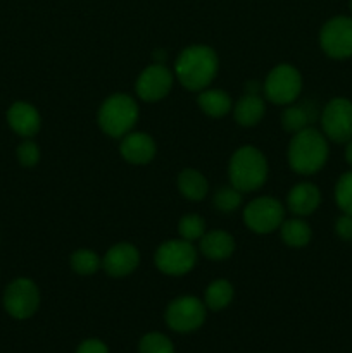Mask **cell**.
<instances>
[{"mask_svg": "<svg viewBox=\"0 0 352 353\" xmlns=\"http://www.w3.org/2000/svg\"><path fill=\"white\" fill-rule=\"evenodd\" d=\"M217 54L207 45L186 47L176 59V78L190 92H202L217 74Z\"/></svg>", "mask_w": 352, "mask_h": 353, "instance_id": "1", "label": "cell"}, {"mask_svg": "<svg viewBox=\"0 0 352 353\" xmlns=\"http://www.w3.org/2000/svg\"><path fill=\"white\" fill-rule=\"evenodd\" d=\"M328 138L314 128L293 133L289 145V164L299 174H314L328 161Z\"/></svg>", "mask_w": 352, "mask_h": 353, "instance_id": "2", "label": "cell"}, {"mask_svg": "<svg viewBox=\"0 0 352 353\" xmlns=\"http://www.w3.org/2000/svg\"><path fill=\"white\" fill-rule=\"evenodd\" d=\"M228 176L231 186L240 190L242 193L255 192L268 179V162L259 148L245 145L231 155Z\"/></svg>", "mask_w": 352, "mask_h": 353, "instance_id": "3", "label": "cell"}, {"mask_svg": "<svg viewBox=\"0 0 352 353\" xmlns=\"http://www.w3.org/2000/svg\"><path fill=\"white\" fill-rule=\"evenodd\" d=\"M99 126L113 138L126 137L133 131L138 121V105L133 97L126 93H114L99 109Z\"/></svg>", "mask_w": 352, "mask_h": 353, "instance_id": "4", "label": "cell"}, {"mask_svg": "<svg viewBox=\"0 0 352 353\" xmlns=\"http://www.w3.org/2000/svg\"><path fill=\"white\" fill-rule=\"evenodd\" d=\"M302 92V76L293 65L280 64L269 71L264 81V95L269 102L289 105Z\"/></svg>", "mask_w": 352, "mask_h": 353, "instance_id": "5", "label": "cell"}, {"mask_svg": "<svg viewBox=\"0 0 352 353\" xmlns=\"http://www.w3.org/2000/svg\"><path fill=\"white\" fill-rule=\"evenodd\" d=\"M155 265L168 276H183L197 264V250L192 241L169 240L164 241L155 252Z\"/></svg>", "mask_w": 352, "mask_h": 353, "instance_id": "6", "label": "cell"}, {"mask_svg": "<svg viewBox=\"0 0 352 353\" xmlns=\"http://www.w3.org/2000/svg\"><path fill=\"white\" fill-rule=\"evenodd\" d=\"M40 307V290L35 281L17 278L3 292V309L17 321L30 319Z\"/></svg>", "mask_w": 352, "mask_h": 353, "instance_id": "7", "label": "cell"}, {"mask_svg": "<svg viewBox=\"0 0 352 353\" xmlns=\"http://www.w3.org/2000/svg\"><path fill=\"white\" fill-rule=\"evenodd\" d=\"M285 209L282 202L271 196H259L252 200L244 210V223L257 234H268L278 230L285 219Z\"/></svg>", "mask_w": 352, "mask_h": 353, "instance_id": "8", "label": "cell"}, {"mask_svg": "<svg viewBox=\"0 0 352 353\" xmlns=\"http://www.w3.org/2000/svg\"><path fill=\"white\" fill-rule=\"evenodd\" d=\"M206 321V303L197 296H178L166 309V323L176 333H192Z\"/></svg>", "mask_w": 352, "mask_h": 353, "instance_id": "9", "label": "cell"}, {"mask_svg": "<svg viewBox=\"0 0 352 353\" xmlns=\"http://www.w3.org/2000/svg\"><path fill=\"white\" fill-rule=\"evenodd\" d=\"M324 54L337 61L352 57V17L337 16L324 23L320 33Z\"/></svg>", "mask_w": 352, "mask_h": 353, "instance_id": "10", "label": "cell"}, {"mask_svg": "<svg viewBox=\"0 0 352 353\" xmlns=\"http://www.w3.org/2000/svg\"><path fill=\"white\" fill-rule=\"evenodd\" d=\"M323 134L335 143H347L352 138V102L349 99L330 100L321 112Z\"/></svg>", "mask_w": 352, "mask_h": 353, "instance_id": "11", "label": "cell"}, {"mask_svg": "<svg viewBox=\"0 0 352 353\" xmlns=\"http://www.w3.org/2000/svg\"><path fill=\"white\" fill-rule=\"evenodd\" d=\"M173 72L164 64H152L140 72L137 79V95L145 102H157L164 99L173 88Z\"/></svg>", "mask_w": 352, "mask_h": 353, "instance_id": "12", "label": "cell"}, {"mask_svg": "<svg viewBox=\"0 0 352 353\" xmlns=\"http://www.w3.org/2000/svg\"><path fill=\"white\" fill-rule=\"evenodd\" d=\"M140 264V252L135 245L116 243L107 250L102 259V268L113 278H123V276L131 274Z\"/></svg>", "mask_w": 352, "mask_h": 353, "instance_id": "13", "label": "cell"}, {"mask_svg": "<svg viewBox=\"0 0 352 353\" xmlns=\"http://www.w3.org/2000/svg\"><path fill=\"white\" fill-rule=\"evenodd\" d=\"M121 155L126 162L135 165L148 164L155 157V141L141 131H130L121 138Z\"/></svg>", "mask_w": 352, "mask_h": 353, "instance_id": "14", "label": "cell"}, {"mask_svg": "<svg viewBox=\"0 0 352 353\" xmlns=\"http://www.w3.org/2000/svg\"><path fill=\"white\" fill-rule=\"evenodd\" d=\"M7 124L16 134L33 138L40 131L41 117L37 107L28 102H14L7 110Z\"/></svg>", "mask_w": 352, "mask_h": 353, "instance_id": "15", "label": "cell"}, {"mask_svg": "<svg viewBox=\"0 0 352 353\" xmlns=\"http://www.w3.org/2000/svg\"><path fill=\"white\" fill-rule=\"evenodd\" d=\"M320 188L313 183H299L290 190L289 196H286V205H289L290 212L299 217L313 214L320 207Z\"/></svg>", "mask_w": 352, "mask_h": 353, "instance_id": "16", "label": "cell"}, {"mask_svg": "<svg viewBox=\"0 0 352 353\" xmlns=\"http://www.w3.org/2000/svg\"><path fill=\"white\" fill-rule=\"evenodd\" d=\"M200 252L209 261H224L235 252V240L223 230L209 231L200 238Z\"/></svg>", "mask_w": 352, "mask_h": 353, "instance_id": "17", "label": "cell"}, {"mask_svg": "<svg viewBox=\"0 0 352 353\" xmlns=\"http://www.w3.org/2000/svg\"><path fill=\"white\" fill-rule=\"evenodd\" d=\"M266 112L264 100L257 95V93H245L237 105L233 107V116L240 126L251 128L255 126L262 121Z\"/></svg>", "mask_w": 352, "mask_h": 353, "instance_id": "18", "label": "cell"}, {"mask_svg": "<svg viewBox=\"0 0 352 353\" xmlns=\"http://www.w3.org/2000/svg\"><path fill=\"white\" fill-rule=\"evenodd\" d=\"M178 190L185 199L199 202L207 195L209 185L202 172L195 171V169H185L178 176Z\"/></svg>", "mask_w": 352, "mask_h": 353, "instance_id": "19", "label": "cell"}, {"mask_svg": "<svg viewBox=\"0 0 352 353\" xmlns=\"http://www.w3.org/2000/svg\"><path fill=\"white\" fill-rule=\"evenodd\" d=\"M197 102L202 112L211 117H224L231 110V99L223 90H202Z\"/></svg>", "mask_w": 352, "mask_h": 353, "instance_id": "20", "label": "cell"}, {"mask_svg": "<svg viewBox=\"0 0 352 353\" xmlns=\"http://www.w3.org/2000/svg\"><path fill=\"white\" fill-rule=\"evenodd\" d=\"M280 233H282V240L285 241V245L293 248L306 247L313 236L309 224L302 219L283 221L282 226H280Z\"/></svg>", "mask_w": 352, "mask_h": 353, "instance_id": "21", "label": "cell"}, {"mask_svg": "<svg viewBox=\"0 0 352 353\" xmlns=\"http://www.w3.org/2000/svg\"><path fill=\"white\" fill-rule=\"evenodd\" d=\"M316 117V110L311 109L307 103L304 105H290L282 114V126L289 133H299V131L309 128V123Z\"/></svg>", "mask_w": 352, "mask_h": 353, "instance_id": "22", "label": "cell"}, {"mask_svg": "<svg viewBox=\"0 0 352 353\" xmlns=\"http://www.w3.org/2000/svg\"><path fill=\"white\" fill-rule=\"evenodd\" d=\"M233 300V286L226 279H216L206 290L204 303L211 310H223Z\"/></svg>", "mask_w": 352, "mask_h": 353, "instance_id": "23", "label": "cell"}, {"mask_svg": "<svg viewBox=\"0 0 352 353\" xmlns=\"http://www.w3.org/2000/svg\"><path fill=\"white\" fill-rule=\"evenodd\" d=\"M71 268L79 276L95 274L102 268V259L92 250H78L71 255Z\"/></svg>", "mask_w": 352, "mask_h": 353, "instance_id": "24", "label": "cell"}, {"mask_svg": "<svg viewBox=\"0 0 352 353\" xmlns=\"http://www.w3.org/2000/svg\"><path fill=\"white\" fill-rule=\"evenodd\" d=\"M206 231V223L199 214H186L179 219L178 223V233L183 240L186 241H195L204 236Z\"/></svg>", "mask_w": 352, "mask_h": 353, "instance_id": "25", "label": "cell"}, {"mask_svg": "<svg viewBox=\"0 0 352 353\" xmlns=\"http://www.w3.org/2000/svg\"><path fill=\"white\" fill-rule=\"evenodd\" d=\"M335 202L344 214L352 216V171L344 172L335 186Z\"/></svg>", "mask_w": 352, "mask_h": 353, "instance_id": "26", "label": "cell"}, {"mask_svg": "<svg viewBox=\"0 0 352 353\" xmlns=\"http://www.w3.org/2000/svg\"><path fill=\"white\" fill-rule=\"evenodd\" d=\"M140 353H175L171 340L162 333H147L138 343Z\"/></svg>", "mask_w": 352, "mask_h": 353, "instance_id": "27", "label": "cell"}, {"mask_svg": "<svg viewBox=\"0 0 352 353\" xmlns=\"http://www.w3.org/2000/svg\"><path fill=\"white\" fill-rule=\"evenodd\" d=\"M242 192L235 186H223L214 195V207L221 212H233L240 207Z\"/></svg>", "mask_w": 352, "mask_h": 353, "instance_id": "28", "label": "cell"}, {"mask_svg": "<svg viewBox=\"0 0 352 353\" xmlns=\"http://www.w3.org/2000/svg\"><path fill=\"white\" fill-rule=\"evenodd\" d=\"M17 161L23 168H33L40 161V148L35 141H31L30 138L23 141V143L17 147Z\"/></svg>", "mask_w": 352, "mask_h": 353, "instance_id": "29", "label": "cell"}, {"mask_svg": "<svg viewBox=\"0 0 352 353\" xmlns=\"http://www.w3.org/2000/svg\"><path fill=\"white\" fill-rule=\"evenodd\" d=\"M335 233L338 234V238L345 241L352 240V216L349 214H342L340 217L335 223Z\"/></svg>", "mask_w": 352, "mask_h": 353, "instance_id": "30", "label": "cell"}, {"mask_svg": "<svg viewBox=\"0 0 352 353\" xmlns=\"http://www.w3.org/2000/svg\"><path fill=\"white\" fill-rule=\"evenodd\" d=\"M76 353H109V348H107V345L104 341L90 338V340H85L79 345Z\"/></svg>", "mask_w": 352, "mask_h": 353, "instance_id": "31", "label": "cell"}, {"mask_svg": "<svg viewBox=\"0 0 352 353\" xmlns=\"http://www.w3.org/2000/svg\"><path fill=\"white\" fill-rule=\"evenodd\" d=\"M345 161H347V164L352 168V138L347 141V145H345Z\"/></svg>", "mask_w": 352, "mask_h": 353, "instance_id": "32", "label": "cell"}, {"mask_svg": "<svg viewBox=\"0 0 352 353\" xmlns=\"http://www.w3.org/2000/svg\"><path fill=\"white\" fill-rule=\"evenodd\" d=\"M351 10H352V0H351Z\"/></svg>", "mask_w": 352, "mask_h": 353, "instance_id": "33", "label": "cell"}]
</instances>
